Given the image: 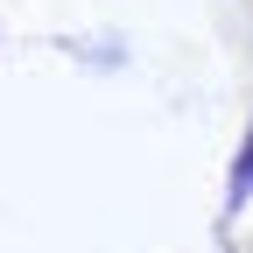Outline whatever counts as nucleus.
<instances>
[{"mask_svg": "<svg viewBox=\"0 0 253 253\" xmlns=\"http://www.w3.org/2000/svg\"><path fill=\"white\" fill-rule=\"evenodd\" d=\"M232 190H239V197L253 190V141H246V155H239V183H232Z\"/></svg>", "mask_w": 253, "mask_h": 253, "instance_id": "f257e3e1", "label": "nucleus"}]
</instances>
